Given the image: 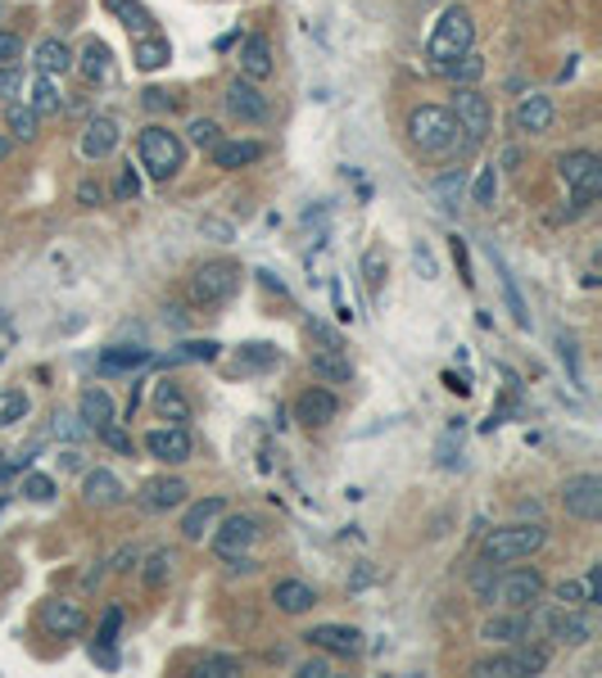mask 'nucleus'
<instances>
[{"instance_id": "obj_1", "label": "nucleus", "mask_w": 602, "mask_h": 678, "mask_svg": "<svg viewBox=\"0 0 602 678\" xmlns=\"http://www.w3.org/2000/svg\"><path fill=\"white\" fill-rule=\"evenodd\" d=\"M408 141L417 154H426V159H448L454 149L467 145L458 118L448 113V105H417L408 113Z\"/></svg>"}, {"instance_id": "obj_2", "label": "nucleus", "mask_w": 602, "mask_h": 678, "mask_svg": "<svg viewBox=\"0 0 602 678\" xmlns=\"http://www.w3.org/2000/svg\"><path fill=\"white\" fill-rule=\"evenodd\" d=\"M136 154H141V168L155 181H172L186 168V141L177 132H168L164 122H149V128L136 136Z\"/></svg>"}, {"instance_id": "obj_3", "label": "nucleus", "mask_w": 602, "mask_h": 678, "mask_svg": "<svg viewBox=\"0 0 602 678\" xmlns=\"http://www.w3.org/2000/svg\"><path fill=\"white\" fill-rule=\"evenodd\" d=\"M475 46V19L467 5H448L435 27H431V37H426V55L435 59V64H448V59H458Z\"/></svg>"}, {"instance_id": "obj_4", "label": "nucleus", "mask_w": 602, "mask_h": 678, "mask_svg": "<svg viewBox=\"0 0 602 678\" xmlns=\"http://www.w3.org/2000/svg\"><path fill=\"white\" fill-rule=\"evenodd\" d=\"M544 538H549V530L539 525H526V520H517V525H503V530H494L490 538H485V547H480V557L485 561H494V566H511V561H530L539 547H544Z\"/></svg>"}, {"instance_id": "obj_5", "label": "nucleus", "mask_w": 602, "mask_h": 678, "mask_svg": "<svg viewBox=\"0 0 602 678\" xmlns=\"http://www.w3.org/2000/svg\"><path fill=\"white\" fill-rule=\"evenodd\" d=\"M557 177L566 181V191L576 195V208H589L602 195V159L593 149H570L557 159Z\"/></svg>"}, {"instance_id": "obj_6", "label": "nucleus", "mask_w": 602, "mask_h": 678, "mask_svg": "<svg viewBox=\"0 0 602 678\" xmlns=\"http://www.w3.org/2000/svg\"><path fill=\"white\" fill-rule=\"evenodd\" d=\"M236 290H240V267L227 263V258H214V263L195 267V271H191V286H186V294H191L195 307H218V303H227Z\"/></svg>"}, {"instance_id": "obj_7", "label": "nucleus", "mask_w": 602, "mask_h": 678, "mask_svg": "<svg viewBox=\"0 0 602 678\" xmlns=\"http://www.w3.org/2000/svg\"><path fill=\"white\" fill-rule=\"evenodd\" d=\"M448 113L458 118V128H462L467 145L490 141V132H494V105H490L485 90H475V86H454V105H448Z\"/></svg>"}, {"instance_id": "obj_8", "label": "nucleus", "mask_w": 602, "mask_h": 678, "mask_svg": "<svg viewBox=\"0 0 602 678\" xmlns=\"http://www.w3.org/2000/svg\"><path fill=\"white\" fill-rule=\"evenodd\" d=\"M544 665H549L544 646H517V652L475 661L471 674H480V678H517V674H544Z\"/></svg>"}, {"instance_id": "obj_9", "label": "nucleus", "mask_w": 602, "mask_h": 678, "mask_svg": "<svg viewBox=\"0 0 602 678\" xmlns=\"http://www.w3.org/2000/svg\"><path fill=\"white\" fill-rule=\"evenodd\" d=\"M539 597H544V574H539L534 566L530 570H507L494 583V602L507 606V610H534Z\"/></svg>"}, {"instance_id": "obj_10", "label": "nucleus", "mask_w": 602, "mask_h": 678, "mask_svg": "<svg viewBox=\"0 0 602 678\" xmlns=\"http://www.w3.org/2000/svg\"><path fill=\"white\" fill-rule=\"evenodd\" d=\"M222 105H227V113H231L236 122H245V128H258V122L273 118V105H267V96L258 90V82H250V77L227 82Z\"/></svg>"}, {"instance_id": "obj_11", "label": "nucleus", "mask_w": 602, "mask_h": 678, "mask_svg": "<svg viewBox=\"0 0 602 678\" xmlns=\"http://www.w3.org/2000/svg\"><path fill=\"white\" fill-rule=\"evenodd\" d=\"M141 448L164 461V467H182V461L195 457V439H191V429L186 425H159V429H149V435L141 439Z\"/></svg>"}, {"instance_id": "obj_12", "label": "nucleus", "mask_w": 602, "mask_h": 678, "mask_svg": "<svg viewBox=\"0 0 602 678\" xmlns=\"http://www.w3.org/2000/svg\"><path fill=\"white\" fill-rule=\"evenodd\" d=\"M544 633L553 646H585L593 638V615L585 606H557L544 615Z\"/></svg>"}, {"instance_id": "obj_13", "label": "nucleus", "mask_w": 602, "mask_h": 678, "mask_svg": "<svg viewBox=\"0 0 602 678\" xmlns=\"http://www.w3.org/2000/svg\"><path fill=\"white\" fill-rule=\"evenodd\" d=\"M208 543H214L222 561H240V557H250V547L258 543V525L250 516H227L218 530H208Z\"/></svg>"}, {"instance_id": "obj_14", "label": "nucleus", "mask_w": 602, "mask_h": 678, "mask_svg": "<svg viewBox=\"0 0 602 678\" xmlns=\"http://www.w3.org/2000/svg\"><path fill=\"white\" fill-rule=\"evenodd\" d=\"M562 507H566V516L593 525V520L602 516V475H570L562 484Z\"/></svg>"}, {"instance_id": "obj_15", "label": "nucleus", "mask_w": 602, "mask_h": 678, "mask_svg": "<svg viewBox=\"0 0 602 678\" xmlns=\"http://www.w3.org/2000/svg\"><path fill=\"white\" fill-rule=\"evenodd\" d=\"M553 122H557V105L544 90H530V96H521L517 109H511V132L517 136H544V132H553Z\"/></svg>"}, {"instance_id": "obj_16", "label": "nucleus", "mask_w": 602, "mask_h": 678, "mask_svg": "<svg viewBox=\"0 0 602 678\" xmlns=\"http://www.w3.org/2000/svg\"><path fill=\"white\" fill-rule=\"evenodd\" d=\"M304 642L322 656H345V661L363 656V629H353V625H313Z\"/></svg>"}, {"instance_id": "obj_17", "label": "nucleus", "mask_w": 602, "mask_h": 678, "mask_svg": "<svg viewBox=\"0 0 602 678\" xmlns=\"http://www.w3.org/2000/svg\"><path fill=\"white\" fill-rule=\"evenodd\" d=\"M37 620H41V629L55 633V638H77V633L86 629V610H82L77 602H64V597H46V602L37 606Z\"/></svg>"}, {"instance_id": "obj_18", "label": "nucleus", "mask_w": 602, "mask_h": 678, "mask_svg": "<svg viewBox=\"0 0 602 678\" xmlns=\"http://www.w3.org/2000/svg\"><path fill=\"white\" fill-rule=\"evenodd\" d=\"M336 416H340V398L330 394V389H322V385H313V389H304V394L294 398V421H299V425L326 429Z\"/></svg>"}, {"instance_id": "obj_19", "label": "nucleus", "mask_w": 602, "mask_h": 678, "mask_svg": "<svg viewBox=\"0 0 602 678\" xmlns=\"http://www.w3.org/2000/svg\"><path fill=\"white\" fill-rule=\"evenodd\" d=\"M186 498H191V488H186V480H177V475H155V480H145L141 493H136L141 511H155V516L182 507Z\"/></svg>"}, {"instance_id": "obj_20", "label": "nucleus", "mask_w": 602, "mask_h": 678, "mask_svg": "<svg viewBox=\"0 0 602 678\" xmlns=\"http://www.w3.org/2000/svg\"><path fill=\"white\" fill-rule=\"evenodd\" d=\"M82 503L86 507H100V511H113V507L128 503V488H123V480H118L113 471L96 467V471L82 475Z\"/></svg>"}, {"instance_id": "obj_21", "label": "nucleus", "mask_w": 602, "mask_h": 678, "mask_svg": "<svg viewBox=\"0 0 602 678\" xmlns=\"http://www.w3.org/2000/svg\"><path fill=\"white\" fill-rule=\"evenodd\" d=\"M236 69H240V77H250V82H267V77H273V69H277V64H273V41L258 37V33L240 37Z\"/></svg>"}, {"instance_id": "obj_22", "label": "nucleus", "mask_w": 602, "mask_h": 678, "mask_svg": "<svg viewBox=\"0 0 602 678\" xmlns=\"http://www.w3.org/2000/svg\"><path fill=\"white\" fill-rule=\"evenodd\" d=\"M118 141H123V132H118V122H113V118H92V122L82 128L77 149H82V159H86V164H105L109 154L118 149Z\"/></svg>"}, {"instance_id": "obj_23", "label": "nucleus", "mask_w": 602, "mask_h": 678, "mask_svg": "<svg viewBox=\"0 0 602 678\" xmlns=\"http://www.w3.org/2000/svg\"><path fill=\"white\" fill-rule=\"evenodd\" d=\"M73 69L82 73V82L86 86H100V82H109L113 77V55H109V46L105 41H86L77 55H73Z\"/></svg>"}, {"instance_id": "obj_24", "label": "nucleus", "mask_w": 602, "mask_h": 678, "mask_svg": "<svg viewBox=\"0 0 602 678\" xmlns=\"http://www.w3.org/2000/svg\"><path fill=\"white\" fill-rule=\"evenodd\" d=\"M309 366H313V376L326 380V385H349L353 380V362H349L345 349H330V344L309 349Z\"/></svg>"}, {"instance_id": "obj_25", "label": "nucleus", "mask_w": 602, "mask_h": 678, "mask_svg": "<svg viewBox=\"0 0 602 678\" xmlns=\"http://www.w3.org/2000/svg\"><path fill=\"white\" fill-rule=\"evenodd\" d=\"M227 516V498H204L182 516V538L186 543H204V534Z\"/></svg>"}, {"instance_id": "obj_26", "label": "nucleus", "mask_w": 602, "mask_h": 678, "mask_svg": "<svg viewBox=\"0 0 602 678\" xmlns=\"http://www.w3.org/2000/svg\"><path fill=\"white\" fill-rule=\"evenodd\" d=\"M33 69L46 73V77H64V73H73V50L59 37H41L33 46Z\"/></svg>"}, {"instance_id": "obj_27", "label": "nucleus", "mask_w": 602, "mask_h": 678, "mask_svg": "<svg viewBox=\"0 0 602 678\" xmlns=\"http://www.w3.org/2000/svg\"><path fill=\"white\" fill-rule=\"evenodd\" d=\"M214 168H222V172H236V168H250V164H258L263 159V145L258 141H218L214 149Z\"/></svg>"}, {"instance_id": "obj_28", "label": "nucleus", "mask_w": 602, "mask_h": 678, "mask_svg": "<svg viewBox=\"0 0 602 678\" xmlns=\"http://www.w3.org/2000/svg\"><path fill=\"white\" fill-rule=\"evenodd\" d=\"M530 629H534V620L526 610H511V615H494V620H485V629H480V638L485 642H526L530 638Z\"/></svg>"}, {"instance_id": "obj_29", "label": "nucleus", "mask_w": 602, "mask_h": 678, "mask_svg": "<svg viewBox=\"0 0 602 678\" xmlns=\"http://www.w3.org/2000/svg\"><path fill=\"white\" fill-rule=\"evenodd\" d=\"M105 10H109L118 23H123L132 37H155V33H159V27H155V14H149L141 0H105Z\"/></svg>"}, {"instance_id": "obj_30", "label": "nucleus", "mask_w": 602, "mask_h": 678, "mask_svg": "<svg viewBox=\"0 0 602 678\" xmlns=\"http://www.w3.org/2000/svg\"><path fill=\"white\" fill-rule=\"evenodd\" d=\"M273 606H277L281 615H304V610L317 606V593L309 589L304 579H281L277 589H273Z\"/></svg>"}, {"instance_id": "obj_31", "label": "nucleus", "mask_w": 602, "mask_h": 678, "mask_svg": "<svg viewBox=\"0 0 602 678\" xmlns=\"http://www.w3.org/2000/svg\"><path fill=\"white\" fill-rule=\"evenodd\" d=\"M113 398H109V389H86L82 398H77V416H82V425L86 429H100V425H109L113 421Z\"/></svg>"}, {"instance_id": "obj_32", "label": "nucleus", "mask_w": 602, "mask_h": 678, "mask_svg": "<svg viewBox=\"0 0 602 678\" xmlns=\"http://www.w3.org/2000/svg\"><path fill=\"white\" fill-rule=\"evenodd\" d=\"M5 128H10L14 141H37V136H41V113H37L33 105L10 100V105H5Z\"/></svg>"}, {"instance_id": "obj_33", "label": "nucleus", "mask_w": 602, "mask_h": 678, "mask_svg": "<svg viewBox=\"0 0 602 678\" xmlns=\"http://www.w3.org/2000/svg\"><path fill=\"white\" fill-rule=\"evenodd\" d=\"M155 412H159L168 425H191V403L182 398V389L168 385V380L155 389Z\"/></svg>"}, {"instance_id": "obj_34", "label": "nucleus", "mask_w": 602, "mask_h": 678, "mask_svg": "<svg viewBox=\"0 0 602 678\" xmlns=\"http://www.w3.org/2000/svg\"><path fill=\"white\" fill-rule=\"evenodd\" d=\"M448 82L454 86H475L480 77H485V59H480L475 50H467V55H458V59H448V64H435Z\"/></svg>"}, {"instance_id": "obj_35", "label": "nucleus", "mask_w": 602, "mask_h": 678, "mask_svg": "<svg viewBox=\"0 0 602 678\" xmlns=\"http://www.w3.org/2000/svg\"><path fill=\"white\" fill-rule=\"evenodd\" d=\"M132 59H136V69H141V73H155V69H164L168 59H172V46H168L159 33H155V37H136Z\"/></svg>"}, {"instance_id": "obj_36", "label": "nucleus", "mask_w": 602, "mask_h": 678, "mask_svg": "<svg viewBox=\"0 0 602 678\" xmlns=\"http://www.w3.org/2000/svg\"><path fill=\"white\" fill-rule=\"evenodd\" d=\"M149 362V349H105L100 353V372H136Z\"/></svg>"}, {"instance_id": "obj_37", "label": "nucleus", "mask_w": 602, "mask_h": 678, "mask_svg": "<svg viewBox=\"0 0 602 678\" xmlns=\"http://www.w3.org/2000/svg\"><path fill=\"white\" fill-rule=\"evenodd\" d=\"M494 583H498L494 561L480 557V561L471 566V597H475V602H485V606H494Z\"/></svg>"}, {"instance_id": "obj_38", "label": "nucleus", "mask_w": 602, "mask_h": 678, "mask_svg": "<svg viewBox=\"0 0 602 678\" xmlns=\"http://www.w3.org/2000/svg\"><path fill=\"white\" fill-rule=\"evenodd\" d=\"M27 105H33L37 113H55L59 109V90H55V77H46V73H37V77H27Z\"/></svg>"}, {"instance_id": "obj_39", "label": "nucleus", "mask_w": 602, "mask_h": 678, "mask_svg": "<svg viewBox=\"0 0 602 678\" xmlns=\"http://www.w3.org/2000/svg\"><path fill=\"white\" fill-rule=\"evenodd\" d=\"M27 412H33V403H27V394H23V389H0V429L19 425Z\"/></svg>"}, {"instance_id": "obj_40", "label": "nucleus", "mask_w": 602, "mask_h": 678, "mask_svg": "<svg viewBox=\"0 0 602 678\" xmlns=\"http://www.w3.org/2000/svg\"><path fill=\"white\" fill-rule=\"evenodd\" d=\"M27 96V69L19 64V59H14V64H0V100H23Z\"/></svg>"}, {"instance_id": "obj_41", "label": "nucleus", "mask_w": 602, "mask_h": 678, "mask_svg": "<svg viewBox=\"0 0 602 678\" xmlns=\"http://www.w3.org/2000/svg\"><path fill=\"white\" fill-rule=\"evenodd\" d=\"M168 574H172V552H149V561H145V570H141V583L149 593H159L164 583H168Z\"/></svg>"}, {"instance_id": "obj_42", "label": "nucleus", "mask_w": 602, "mask_h": 678, "mask_svg": "<svg viewBox=\"0 0 602 678\" xmlns=\"http://www.w3.org/2000/svg\"><path fill=\"white\" fill-rule=\"evenodd\" d=\"M494 199H498V168L490 164V168H480V172H475L471 204H475V208H494Z\"/></svg>"}, {"instance_id": "obj_43", "label": "nucleus", "mask_w": 602, "mask_h": 678, "mask_svg": "<svg viewBox=\"0 0 602 678\" xmlns=\"http://www.w3.org/2000/svg\"><path fill=\"white\" fill-rule=\"evenodd\" d=\"M462 186H467V172L462 168H454V172H444V177H435V199L444 204V208H454L458 199H462Z\"/></svg>"}, {"instance_id": "obj_44", "label": "nucleus", "mask_w": 602, "mask_h": 678, "mask_svg": "<svg viewBox=\"0 0 602 678\" xmlns=\"http://www.w3.org/2000/svg\"><path fill=\"white\" fill-rule=\"evenodd\" d=\"M363 276H368V294L381 299V286H385V250L381 244H372V250L363 254Z\"/></svg>"}, {"instance_id": "obj_45", "label": "nucleus", "mask_w": 602, "mask_h": 678, "mask_svg": "<svg viewBox=\"0 0 602 678\" xmlns=\"http://www.w3.org/2000/svg\"><path fill=\"white\" fill-rule=\"evenodd\" d=\"M557 606H598L593 593H589V579H562L557 583Z\"/></svg>"}, {"instance_id": "obj_46", "label": "nucleus", "mask_w": 602, "mask_h": 678, "mask_svg": "<svg viewBox=\"0 0 602 678\" xmlns=\"http://www.w3.org/2000/svg\"><path fill=\"white\" fill-rule=\"evenodd\" d=\"M195 674H204V678H231V674H240V661H236V656H218V652H208V656H200Z\"/></svg>"}, {"instance_id": "obj_47", "label": "nucleus", "mask_w": 602, "mask_h": 678, "mask_svg": "<svg viewBox=\"0 0 602 678\" xmlns=\"http://www.w3.org/2000/svg\"><path fill=\"white\" fill-rule=\"evenodd\" d=\"M281 353L273 344H245L240 349V366H250V372H263V366H277Z\"/></svg>"}, {"instance_id": "obj_48", "label": "nucleus", "mask_w": 602, "mask_h": 678, "mask_svg": "<svg viewBox=\"0 0 602 678\" xmlns=\"http://www.w3.org/2000/svg\"><path fill=\"white\" fill-rule=\"evenodd\" d=\"M218 353H222L218 339H186V344L177 349V358H182V362H214Z\"/></svg>"}, {"instance_id": "obj_49", "label": "nucleus", "mask_w": 602, "mask_h": 678, "mask_svg": "<svg viewBox=\"0 0 602 678\" xmlns=\"http://www.w3.org/2000/svg\"><path fill=\"white\" fill-rule=\"evenodd\" d=\"M186 132H191V145H200V149H214V145L222 141V132H218V122H214V118H195Z\"/></svg>"}, {"instance_id": "obj_50", "label": "nucleus", "mask_w": 602, "mask_h": 678, "mask_svg": "<svg viewBox=\"0 0 602 678\" xmlns=\"http://www.w3.org/2000/svg\"><path fill=\"white\" fill-rule=\"evenodd\" d=\"M23 498L50 503V498H55V480H50V475H27V480H23Z\"/></svg>"}, {"instance_id": "obj_51", "label": "nucleus", "mask_w": 602, "mask_h": 678, "mask_svg": "<svg viewBox=\"0 0 602 678\" xmlns=\"http://www.w3.org/2000/svg\"><path fill=\"white\" fill-rule=\"evenodd\" d=\"M96 435H100V439H105L109 448H118V452H132V435H128V429H118L113 421H109V425H100Z\"/></svg>"}, {"instance_id": "obj_52", "label": "nucleus", "mask_w": 602, "mask_h": 678, "mask_svg": "<svg viewBox=\"0 0 602 678\" xmlns=\"http://www.w3.org/2000/svg\"><path fill=\"white\" fill-rule=\"evenodd\" d=\"M294 674H299V678H330V674H336V669H330V661H326V656H309V661H304V665H299Z\"/></svg>"}, {"instance_id": "obj_53", "label": "nucleus", "mask_w": 602, "mask_h": 678, "mask_svg": "<svg viewBox=\"0 0 602 678\" xmlns=\"http://www.w3.org/2000/svg\"><path fill=\"white\" fill-rule=\"evenodd\" d=\"M14 59H23V41L14 33H0V64H14Z\"/></svg>"}, {"instance_id": "obj_54", "label": "nucleus", "mask_w": 602, "mask_h": 678, "mask_svg": "<svg viewBox=\"0 0 602 678\" xmlns=\"http://www.w3.org/2000/svg\"><path fill=\"white\" fill-rule=\"evenodd\" d=\"M136 191H141V177H136L132 164H128V172L118 177V195H123V199H136Z\"/></svg>"}, {"instance_id": "obj_55", "label": "nucleus", "mask_w": 602, "mask_h": 678, "mask_svg": "<svg viewBox=\"0 0 602 678\" xmlns=\"http://www.w3.org/2000/svg\"><path fill=\"white\" fill-rule=\"evenodd\" d=\"M100 195H105V191H100V186H92V181H82V186H77V199H82L86 208L100 204Z\"/></svg>"}, {"instance_id": "obj_56", "label": "nucleus", "mask_w": 602, "mask_h": 678, "mask_svg": "<svg viewBox=\"0 0 602 678\" xmlns=\"http://www.w3.org/2000/svg\"><path fill=\"white\" fill-rule=\"evenodd\" d=\"M145 105L149 109H172V96L168 90H145Z\"/></svg>"}, {"instance_id": "obj_57", "label": "nucleus", "mask_w": 602, "mask_h": 678, "mask_svg": "<svg viewBox=\"0 0 602 678\" xmlns=\"http://www.w3.org/2000/svg\"><path fill=\"white\" fill-rule=\"evenodd\" d=\"M136 552H118V557H113V570H136Z\"/></svg>"}, {"instance_id": "obj_58", "label": "nucleus", "mask_w": 602, "mask_h": 678, "mask_svg": "<svg viewBox=\"0 0 602 678\" xmlns=\"http://www.w3.org/2000/svg\"><path fill=\"white\" fill-rule=\"evenodd\" d=\"M417 267H426V276H435V263L426 254V244H417Z\"/></svg>"}, {"instance_id": "obj_59", "label": "nucleus", "mask_w": 602, "mask_h": 678, "mask_svg": "<svg viewBox=\"0 0 602 678\" xmlns=\"http://www.w3.org/2000/svg\"><path fill=\"white\" fill-rule=\"evenodd\" d=\"M204 231H214L218 240H231V227H227V222H214V218H208V222H204Z\"/></svg>"}, {"instance_id": "obj_60", "label": "nucleus", "mask_w": 602, "mask_h": 678, "mask_svg": "<svg viewBox=\"0 0 602 678\" xmlns=\"http://www.w3.org/2000/svg\"><path fill=\"white\" fill-rule=\"evenodd\" d=\"M10 149H14V141H10V136H0V164L10 159Z\"/></svg>"}, {"instance_id": "obj_61", "label": "nucleus", "mask_w": 602, "mask_h": 678, "mask_svg": "<svg viewBox=\"0 0 602 678\" xmlns=\"http://www.w3.org/2000/svg\"><path fill=\"white\" fill-rule=\"evenodd\" d=\"M0 471H5V452H0Z\"/></svg>"}, {"instance_id": "obj_62", "label": "nucleus", "mask_w": 602, "mask_h": 678, "mask_svg": "<svg viewBox=\"0 0 602 678\" xmlns=\"http://www.w3.org/2000/svg\"><path fill=\"white\" fill-rule=\"evenodd\" d=\"M0 14H5V0H0Z\"/></svg>"}]
</instances>
